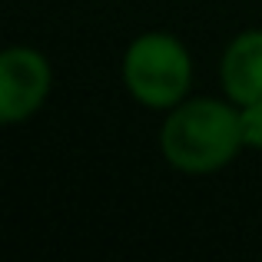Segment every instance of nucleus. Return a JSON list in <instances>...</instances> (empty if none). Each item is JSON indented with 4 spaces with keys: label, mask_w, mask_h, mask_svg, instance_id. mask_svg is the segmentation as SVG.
Wrapping results in <instances>:
<instances>
[{
    "label": "nucleus",
    "mask_w": 262,
    "mask_h": 262,
    "mask_svg": "<svg viewBox=\"0 0 262 262\" xmlns=\"http://www.w3.org/2000/svg\"><path fill=\"white\" fill-rule=\"evenodd\" d=\"M163 156L183 173H212L243 146L239 110L216 100H189L169 113L160 133Z\"/></svg>",
    "instance_id": "f257e3e1"
},
{
    "label": "nucleus",
    "mask_w": 262,
    "mask_h": 262,
    "mask_svg": "<svg viewBox=\"0 0 262 262\" xmlns=\"http://www.w3.org/2000/svg\"><path fill=\"white\" fill-rule=\"evenodd\" d=\"M192 80L186 47L169 33H146L133 40L123 57V83L149 110L179 106Z\"/></svg>",
    "instance_id": "f03ea898"
},
{
    "label": "nucleus",
    "mask_w": 262,
    "mask_h": 262,
    "mask_svg": "<svg viewBox=\"0 0 262 262\" xmlns=\"http://www.w3.org/2000/svg\"><path fill=\"white\" fill-rule=\"evenodd\" d=\"M50 63L37 50L10 47L0 57V120L17 123L37 113L50 93Z\"/></svg>",
    "instance_id": "7ed1b4c3"
},
{
    "label": "nucleus",
    "mask_w": 262,
    "mask_h": 262,
    "mask_svg": "<svg viewBox=\"0 0 262 262\" xmlns=\"http://www.w3.org/2000/svg\"><path fill=\"white\" fill-rule=\"evenodd\" d=\"M223 83L232 103L262 100V30L239 33L223 57Z\"/></svg>",
    "instance_id": "20e7f679"
},
{
    "label": "nucleus",
    "mask_w": 262,
    "mask_h": 262,
    "mask_svg": "<svg viewBox=\"0 0 262 262\" xmlns=\"http://www.w3.org/2000/svg\"><path fill=\"white\" fill-rule=\"evenodd\" d=\"M239 126H243V143L262 149V100L246 103L239 110Z\"/></svg>",
    "instance_id": "39448f33"
}]
</instances>
